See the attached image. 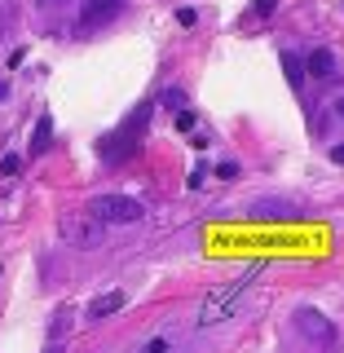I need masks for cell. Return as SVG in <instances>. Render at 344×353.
<instances>
[{"label":"cell","mask_w":344,"mask_h":353,"mask_svg":"<svg viewBox=\"0 0 344 353\" xmlns=\"http://www.w3.org/2000/svg\"><path fill=\"white\" fill-rule=\"evenodd\" d=\"M261 274H265V265H247V270H243L239 279H230V283L212 287V292L203 296V305H199L194 323H199V327H216V323H225V318L243 305V296L252 292V283H256Z\"/></svg>","instance_id":"obj_1"},{"label":"cell","mask_w":344,"mask_h":353,"mask_svg":"<svg viewBox=\"0 0 344 353\" xmlns=\"http://www.w3.org/2000/svg\"><path fill=\"white\" fill-rule=\"evenodd\" d=\"M150 102H141L132 115L119 124L115 132H106L102 141H97V154H102V163H124L132 150H137V141H141V132H146V124H150Z\"/></svg>","instance_id":"obj_2"},{"label":"cell","mask_w":344,"mask_h":353,"mask_svg":"<svg viewBox=\"0 0 344 353\" xmlns=\"http://www.w3.org/2000/svg\"><path fill=\"white\" fill-rule=\"evenodd\" d=\"M88 212L102 221V225H132V221L146 216V208H141V199H132V194H97Z\"/></svg>","instance_id":"obj_3"},{"label":"cell","mask_w":344,"mask_h":353,"mask_svg":"<svg viewBox=\"0 0 344 353\" xmlns=\"http://www.w3.org/2000/svg\"><path fill=\"white\" fill-rule=\"evenodd\" d=\"M119 9H124V0H84L80 14H75V36H97L102 27H110V22L119 18Z\"/></svg>","instance_id":"obj_4"},{"label":"cell","mask_w":344,"mask_h":353,"mask_svg":"<svg viewBox=\"0 0 344 353\" xmlns=\"http://www.w3.org/2000/svg\"><path fill=\"white\" fill-rule=\"evenodd\" d=\"M292 323H296V331H301L309 345H318V349L336 345V327H331V318H327V314H318L314 305H301V309L292 314Z\"/></svg>","instance_id":"obj_5"},{"label":"cell","mask_w":344,"mask_h":353,"mask_svg":"<svg viewBox=\"0 0 344 353\" xmlns=\"http://www.w3.org/2000/svg\"><path fill=\"white\" fill-rule=\"evenodd\" d=\"M62 239H71V243H97V239H102V221H97L93 212H75V216L62 221Z\"/></svg>","instance_id":"obj_6"},{"label":"cell","mask_w":344,"mask_h":353,"mask_svg":"<svg viewBox=\"0 0 344 353\" xmlns=\"http://www.w3.org/2000/svg\"><path fill=\"white\" fill-rule=\"evenodd\" d=\"M252 216L256 221H301L305 208L292 203V199H261V203H252Z\"/></svg>","instance_id":"obj_7"},{"label":"cell","mask_w":344,"mask_h":353,"mask_svg":"<svg viewBox=\"0 0 344 353\" xmlns=\"http://www.w3.org/2000/svg\"><path fill=\"white\" fill-rule=\"evenodd\" d=\"M305 75H314V80H336V58H331V49H314L305 58Z\"/></svg>","instance_id":"obj_8"},{"label":"cell","mask_w":344,"mask_h":353,"mask_svg":"<svg viewBox=\"0 0 344 353\" xmlns=\"http://www.w3.org/2000/svg\"><path fill=\"white\" fill-rule=\"evenodd\" d=\"M124 305H128V296H124V292H106V296H97V301L88 305V323H102V318L119 314Z\"/></svg>","instance_id":"obj_9"},{"label":"cell","mask_w":344,"mask_h":353,"mask_svg":"<svg viewBox=\"0 0 344 353\" xmlns=\"http://www.w3.org/2000/svg\"><path fill=\"white\" fill-rule=\"evenodd\" d=\"M49 137H53V115L40 110L36 115V128H31V154H44L49 150Z\"/></svg>","instance_id":"obj_10"},{"label":"cell","mask_w":344,"mask_h":353,"mask_svg":"<svg viewBox=\"0 0 344 353\" xmlns=\"http://www.w3.org/2000/svg\"><path fill=\"white\" fill-rule=\"evenodd\" d=\"M279 62H283V71H287V84H292L296 93H301V88H305V62L296 58V53H283Z\"/></svg>","instance_id":"obj_11"},{"label":"cell","mask_w":344,"mask_h":353,"mask_svg":"<svg viewBox=\"0 0 344 353\" xmlns=\"http://www.w3.org/2000/svg\"><path fill=\"white\" fill-rule=\"evenodd\" d=\"M22 168V159H18V154H5V159H0V176H14Z\"/></svg>","instance_id":"obj_12"},{"label":"cell","mask_w":344,"mask_h":353,"mask_svg":"<svg viewBox=\"0 0 344 353\" xmlns=\"http://www.w3.org/2000/svg\"><path fill=\"white\" fill-rule=\"evenodd\" d=\"M163 106H185V93L181 88H168V93H163Z\"/></svg>","instance_id":"obj_13"},{"label":"cell","mask_w":344,"mask_h":353,"mask_svg":"<svg viewBox=\"0 0 344 353\" xmlns=\"http://www.w3.org/2000/svg\"><path fill=\"white\" fill-rule=\"evenodd\" d=\"M176 128L190 132V128H194V110H181V115H176Z\"/></svg>","instance_id":"obj_14"},{"label":"cell","mask_w":344,"mask_h":353,"mask_svg":"<svg viewBox=\"0 0 344 353\" xmlns=\"http://www.w3.org/2000/svg\"><path fill=\"white\" fill-rule=\"evenodd\" d=\"M176 22H181V27H194V9H176Z\"/></svg>","instance_id":"obj_15"},{"label":"cell","mask_w":344,"mask_h":353,"mask_svg":"<svg viewBox=\"0 0 344 353\" xmlns=\"http://www.w3.org/2000/svg\"><path fill=\"white\" fill-rule=\"evenodd\" d=\"M141 353H168V340H150V345L141 349Z\"/></svg>","instance_id":"obj_16"},{"label":"cell","mask_w":344,"mask_h":353,"mask_svg":"<svg viewBox=\"0 0 344 353\" xmlns=\"http://www.w3.org/2000/svg\"><path fill=\"white\" fill-rule=\"evenodd\" d=\"M274 9V0H256V14H270Z\"/></svg>","instance_id":"obj_17"},{"label":"cell","mask_w":344,"mask_h":353,"mask_svg":"<svg viewBox=\"0 0 344 353\" xmlns=\"http://www.w3.org/2000/svg\"><path fill=\"white\" fill-rule=\"evenodd\" d=\"M331 159H336V163H344V146H331Z\"/></svg>","instance_id":"obj_18"},{"label":"cell","mask_w":344,"mask_h":353,"mask_svg":"<svg viewBox=\"0 0 344 353\" xmlns=\"http://www.w3.org/2000/svg\"><path fill=\"white\" fill-rule=\"evenodd\" d=\"M331 110H336V115L344 119V97H336V106H331Z\"/></svg>","instance_id":"obj_19"},{"label":"cell","mask_w":344,"mask_h":353,"mask_svg":"<svg viewBox=\"0 0 344 353\" xmlns=\"http://www.w3.org/2000/svg\"><path fill=\"white\" fill-rule=\"evenodd\" d=\"M49 5H58V0H40V9H49Z\"/></svg>","instance_id":"obj_20"},{"label":"cell","mask_w":344,"mask_h":353,"mask_svg":"<svg viewBox=\"0 0 344 353\" xmlns=\"http://www.w3.org/2000/svg\"><path fill=\"white\" fill-rule=\"evenodd\" d=\"M44 353H62V349H58V345H49V349H44Z\"/></svg>","instance_id":"obj_21"}]
</instances>
